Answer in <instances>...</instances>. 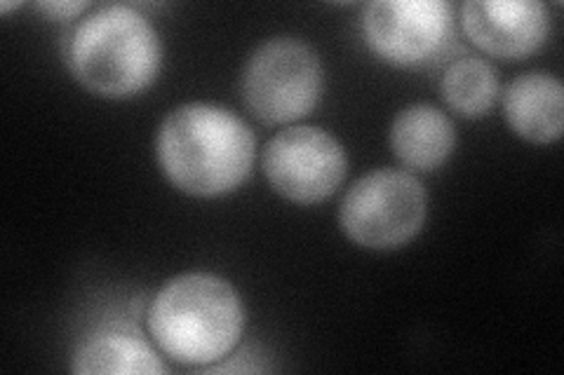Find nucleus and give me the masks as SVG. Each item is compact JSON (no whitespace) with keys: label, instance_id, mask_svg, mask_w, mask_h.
<instances>
[{"label":"nucleus","instance_id":"obj_1","mask_svg":"<svg viewBox=\"0 0 564 375\" xmlns=\"http://www.w3.org/2000/svg\"><path fill=\"white\" fill-rule=\"evenodd\" d=\"M167 181L191 198H224L252 172L257 139L240 115L219 103L191 101L170 111L155 136Z\"/></svg>","mask_w":564,"mask_h":375},{"label":"nucleus","instance_id":"obj_2","mask_svg":"<svg viewBox=\"0 0 564 375\" xmlns=\"http://www.w3.org/2000/svg\"><path fill=\"white\" fill-rule=\"evenodd\" d=\"M245 329L240 294L215 273H184L165 282L149 308V331L172 362L196 368L221 364Z\"/></svg>","mask_w":564,"mask_h":375},{"label":"nucleus","instance_id":"obj_3","mask_svg":"<svg viewBox=\"0 0 564 375\" xmlns=\"http://www.w3.org/2000/svg\"><path fill=\"white\" fill-rule=\"evenodd\" d=\"M66 62L87 92L120 101L155 82L163 66V43L137 8L104 5L70 31Z\"/></svg>","mask_w":564,"mask_h":375},{"label":"nucleus","instance_id":"obj_4","mask_svg":"<svg viewBox=\"0 0 564 375\" xmlns=\"http://www.w3.org/2000/svg\"><path fill=\"white\" fill-rule=\"evenodd\" d=\"M325 89L317 52L299 38L280 35L259 45L240 78L242 99L261 122L290 124L313 113Z\"/></svg>","mask_w":564,"mask_h":375},{"label":"nucleus","instance_id":"obj_5","mask_svg":"<svg viewBox=\"0 0 564 375\" xmlns=\"http://www.w3.org/2000/svg\"><path fill=\"white\" fill-rule=\"evenodd\" d=\"M429 195L419 178L400 169H375L348 188L339 209L344 235L372 252H393L423 230Z\"/></svg>","mask_w":564,"mask_h":375},{"label":"nucleus","instance_id":"obj_6","mask_svg":"<svg viewBox=\"0 0 564 375\" xmlns=\"http://www.w3.org/2000/svg\"><path fill=\"white\" fill-rule=\"evenodd\" d=\"M362 38L381 62L426 68L454 43V14L445 0H375L362 12Z\"/></svg>","mask_w":564,"mask_h":375},{"label":"nucleus","instance_id":"obj_7","mask_svg":"<svg viewBox=\"0 0 564 375\" xmlns=\"http://www.w3.org/2000/svg\"><path fill=\"white\" fill-rule=\"evenodd\" d=\"M348 157L337 136L321 128H288L263 151V174L271 188L294 205L329 200L344 184Z\"/></svg>","mask_w":564,"mask_h":375},{"label":"nucleus","instance_id":"obj_8","mask_svg":"<svg viewBox=\"0 0 564 375\" xmlns=\"http://www.w3.org/2000/svg\"><path fill=\"white\" fill-rule=\"evenodd\" d=\"M475 47L499 59H524L549 41L551 14L536 0H470L462 8Z\"/></svg>","mask_w":564,"mask_h":375},{"label":"nucleus","instance_id":"obj_9","mask_svg":"<svg viewBox=\"0 0 564 375\" xmlns=\"http://www.w3.org/2000/svg\"><path fill=\"white\" fill-rule=\"evenodd\" d=\"M503 115L520 139L545 146L564 132V87L560 78L532 70L510 80L503 92Z\"/></svg>","mask_w":564,"mask_h":375},{"label":"nucleus","instance_id":"obj_10","mask_svg":"<svg viewBox=\"0 0 564 375\" xmlns=\"http://www.w3.org/2000/svg\"><path fill=\"white\" fill-rule=\"evenodd\" d=\"M391 148L404 167L435 172L456 148L454 122L431 103H414L400 111L391 124Z\"/></svg>","mask_w":564,"mask_h":375},{"label":"nucleus","instance_id":"obj_11","mask_svg":"<svg viewBox=\"0 0 564 375\" xmlns=\"http://www.w3.org/2000/svg\"><path fill=\"white\" fill-rule=\"evenodd\" d=\"M70 371L78 375L93 373H165L158 352L128 327H101L83 338L70 356Z\"/></svg>","mask_w":564,"mask_h":375},{"label":"nucleus","instance_id":"obj_12","mask_svg":"<svg viewBox=\"0 0 564 375\" xmlns=\"http://www.w3.org/2000/svg\"><path fill=\"white\" fill-rule=\"evenodd\" d=\"M440 92L454 113L478 120L487 115L499 99V74L480 57L456 59L445 70Z\"/></svg>","mask_w":564,"mask_h":375},{"label":"nucleus","instance_id":"obj_13","mask_svg":"<svg viewBox=\"0 0 564 375\" xmlns=\"http://www.w3.org/2000/svg\"><path fill=\"white\" fill-rule=\"evenodd\" d=\"M35 8L45 12L50 20H74V16L90 8V3H62V0H57V3H39Z\"/></svg>","mask_w":564,"mask_h":375}]
</instances>
